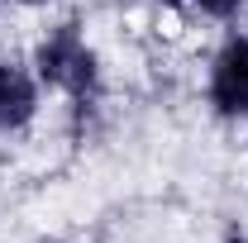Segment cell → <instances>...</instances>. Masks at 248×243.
Segmentation results:
<instances>
[{"label": "cell", "instance_id": "6da1fadb", "mask_svg": "<svg viewBox=\"0 0 248 243\" xmlns=\"http://www.w3.org/2000/svg\"><path fill=\"white\" fill-rule=\"evenodd\" d=\"M33 62H38V76H43L48 86L77 95V100L95 95V53L81 43L77 24L53 29L43 43H38V58H33Z\"/></svg>", "mask_w": 248, "mask_h": 243}, {"label": "cell", "instance_id": "7a4b0ae2", "mask_svg": "<svg viewBox=\"0 0 248 243\" xmlns=\"http://www.w3.org/2000/svg\"><path fill=\"white\" fill-rule=\"evenodd\" d=\"M210 105L219 115H248V38H229L210 67Z\"/></svg>", "mask_w": 248, "mask_h": 243}, {"label": "cell", "instance_id": "3957f363", "mask_svg": "<svg viewBox=\"0 0 248 243\" xmlns=\"http://www.w3.org/2000/svg\"><path fill=\"white\" fill-rule=\"evenodd\" d=\"M38 110V86L24 67L0 62V129H24Z\"/></svg>", "mask_w": 248, "mask_h": 243}, {"label": "cell", "instance_id": "277c9868", "mask_svg": "<svg viewBox=\"0 0 248 243\" xmlns=\"http://www.w3.org/2000/svg\"><path fill=\"white\" fill-rule=\"evenodd\" d=\"M196 5H201L205 15H215V19H229V15H234L244 0H196Z\"/></svg>", "mask_w": 248, "mask_h": 243}, {"label": "cell", "instance_id": "5b68a950", "mask_svg": "<svg viewBox=\"0 0 248 243\" xmlns=\"http://www.w3.org/2000/svg\"><path fill=\"white\" fill-rule=\"evenodd\" d=\"M157 5H182V0H157Z\"/></svg>", "mask_w": 248, "mask_h": 243}, {"label": "cell", "instance_id": "8992f818", "mask_svg": "<svg viewBox=\"0 0 248 243\" xmlns=\"http://www.w3.org/2000/svg\"><path fill=\"white\" fill-rule=\"evenodd\" d=\"M229 243H248V239H229Z\"/></svg>", "mask_w": 248, "mask_h": 243}]
</instances>
